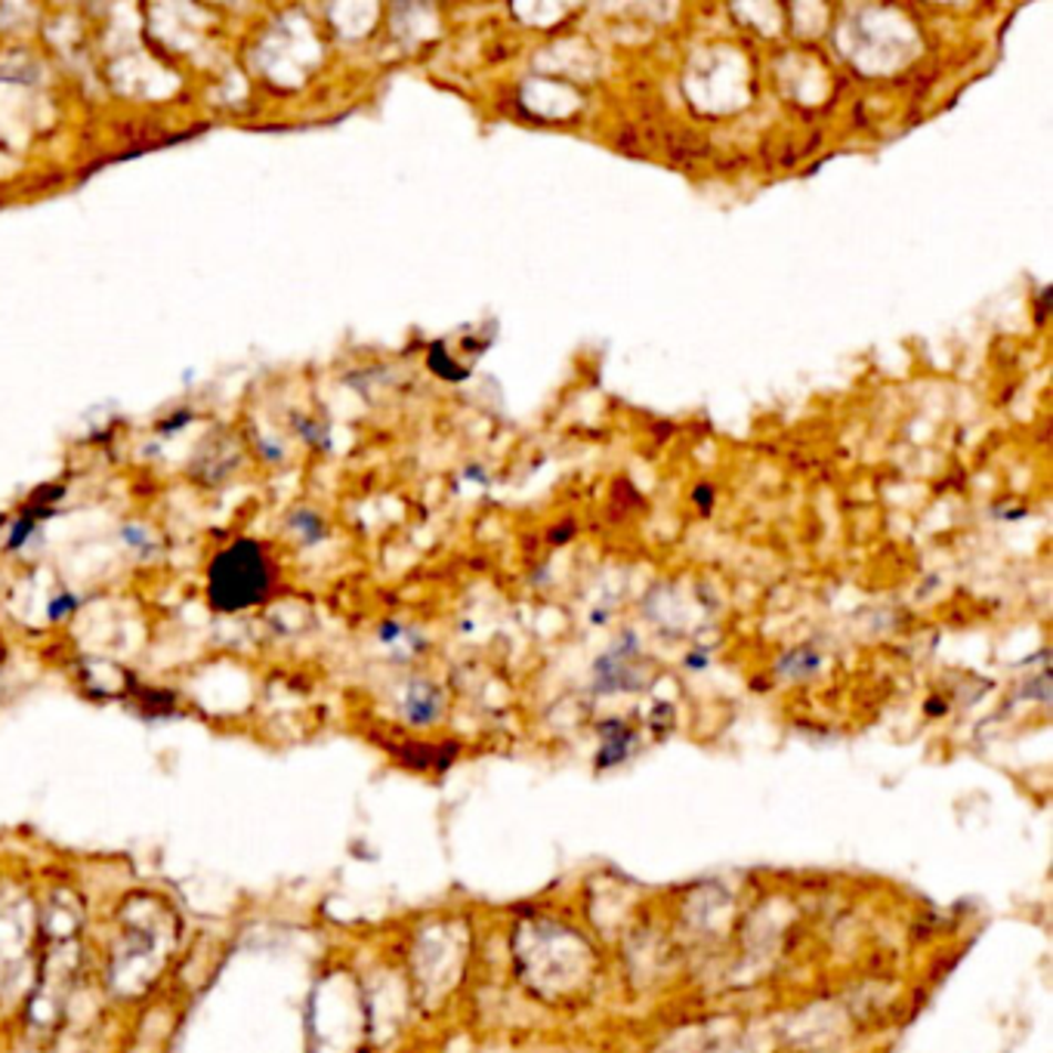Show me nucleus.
Segmentation results:
<instances>
[{
    "label": "nucleus",
    "instance_id": "nucleus-8",
    "mask_svg": "<svg viewBox=\"0 0 1053 1053\" xmlns=\"http://www.w3.org/2000/svg\"><path fill=\"white\" fill-rule=\"evenodd\" d=\"M74 606V596H59L57 603H50V618H62Z\"/></svg>",
    "mask_w": 1053,
    "mask_h": 1053
},
{
    "label": "nucleus",
    "instance_id": "nucleus-10",
    "mask_svg": "<svg viewBox=\"0 0 1053 1053\" xmlns=\"http://www.w3.org/2000/svg\"><path fill=\"white\" fill-rule=\"evenodd\" d=\"M942 710H945V707H942V702H939V698L927 702V714H942Z\"/></svg>",
    "mask_w": 1053,
    "mask_h": 1053
},
{
    "label": "nucleus",
    "instance_id": "nucleus-2",
    "mask_svg": "<svg viewBox=\"0 0 1053 1053\" xmlns=\"http://www.w3.org/2000/svg\"><path fill=\"white\" fill-rule=\"evenodd\" d=\"M266 593H269V565L254 541H235L211 565L207 596H211V606L219 612L257 606L266 600Z\"/></svg>",
    "mask_w": 1053,
    "mask_h": 1053
},
{
    "label": "nucleus",
    "instance_id": "nucleus-6",
    "mask_svg": "<svg viewBox=\"0 0 1053 1053\" xmlns=\"http://www.w3.org/2000/svg\"><path fill=\"white\" fill-rule=\"evenodd\" d=\"M430 368H433L439 377H446V380H454V384L470 377V371H467V368H461L458 361L448 356L446 344H433V347H430Z\"/></svg>",
    "mask_w": 1053,
    "mask_h": 1053
},
{
    "label": "nucleus",
    "instance_id": "nucleus-9",
    "mask_svg": "<svg viewBox=\"0 0 1053 1053\" xmlns=\"http://www.w3.org/2000/svg\"><path fill=\"white\" fill-rule=\"evenodd\" d=\"M710 494H714V491L705 489V485H702V489L695 491V504L702 507V513H707V510H710V501H714Z\"/></svg>",
    "mask_w": 1053,
    "mask_h": 1053
},
{
    "label": "nucleus",
    "instance_id": "nucleus-5",
    "mask_svg": "<svg viewBox=\"0 0 1053 1053\" xmlns=\"http://www.w3.org/2000/svg\"><path fill=\"white\" fill-rule=\"evenodd\" d=\"M816 667H819V655H816V652H812V650H797V652H788V655L781 658L779 674H785V677H794V679H804V677H809V674H812Z\"/></svg>",
    "mask_w": 1053,
    "mask_h": 1053
},
{
    "label": "nucleus",
    "instance_id": "nucleus-1",
    "mask_svg": "<svg viewBox=\"0 0 1053 1053\" xmlns=\"http://www.w3.org/2000/svg\"><path fill=\"white\" fill-rule=\"evenodd\" d=\"M176 942V914L155 896H136L121 914V937L112 952V985L124 998L149 992Z\"/></svg>",
    "mask_w": 1053,
    "mask_h": 1053
},
{
    "label": "nucleus",
    "instance_id": "nucleus-4",
    "mask_svg": "<svg viewBox=\"0 0 1053 1053\" xmlns=\"http://www.w3.org/2000/svg\"><path fill=\"white\" fill-rule=\"evenodd\" d=\"M600 738H603V745H600V757H596V766H600V769H606V766H618L627 760L631 745H634V729H631L627 723H621V720L603 723V726H600Z\"/></svg>",
    "mask_w": 1053,
    "mask_h": 1053
},
{
    "label": "nucleus",
    "instance_id": "nucleus-7",
    "mask_svg": "<svg viewBox=\"0 0 1053 1053\" xmlns=\"http://www.w3.org/2000/svg\"><path fill=\"white\" fill-rule=\"evenodd\" d=\"M294 525H297V529H304L306 541H316V538H321V532H325L321 520H318V517H313V513H300V517L294 520Z\"/></svg>",
    "mask_w": 1053,
    "mask_h": 1053
},
{
    "label": "nucleus",
    "instance_id": "nucleus-3",
    "mask_svg": "<svg viewBox=\"0 0 1053 1053\" xmlns=\"http://www.w3.org/2000/svg\"><path fill=\"white\" fill-rule=\"evenodd\" d=\"M439 707H442V695L430 683H411L408 693H405L402 714L405 720L415 723V726H427L439 717Z\"/></svg>",
    "mask_w": 1053,
    "mask_h": 1053
}]
</instances>
